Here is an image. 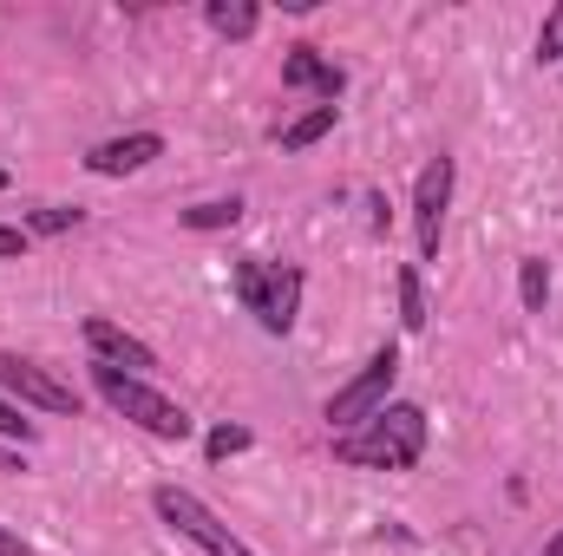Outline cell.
<instances>
[{
    "label": "cell",
    "mask_w": 563,
    "mask_h": 556,
    "mask_svg": "<svg viewBox=\"0 0 563 556\" xmlns=\"http://www.w3.org/2000/svg\"><path fill=\"white\" fill-rule=\"evenodd\" d=\"M420 452H426L420 407H380L367 425H354L334 445V458L341 465H361V471H407V465H420Z\"/></svg>",
    "instance_id": "cell-1"
},
{
    "label": "cell",
    "mask_w": 563,
    "mask_h": 556,
    "mask_svg": "<svg viewBox=\"0 0 563 556\" xmlns=\"http://www.w3.org/2000/svg\"><path fill=\"white\" fill-rule=\"evenodd\" d=\"M236 301H243L269 334H288V327H295V308H301V269H295V263L243 256V263H236Z\"/></svg>",
    "instance_id": "cell-2"
},
{
    "label": "cell",
    "mask_w": 563,
    "mask_h": 556,
    "mask_svg": "<svg viewBox=\"0 0 563 556\" xmlns=\"http://www.w3.org/2000/svg\"><path fill=\"white\" fill-rule=\"evenodd\" d=\"M92 380H99V393L112 400V413H125L132 425H144V432H157V438H184L190 432V413L177 407V400H164L151 380H139V374H119V367H92Z\"/></svg>",
    "instance_id": "cell-3"
},
{
    "label": "cell",
    "mask_w": 563,
    "mask_h": 556,
    "mask_svg": "<svg viewBox=\"0 0 563 556\" xmlns=\"http://www.w3.org/2000/svg\"><path fill=\"white\" fill-rule=\"evenodd\" d=\"M151 504H157V518H164L177 537H190L197 551H210V556H256L236 531H230V524H217V511H210V504H197V498H190V491H177V485H157V498H151Z\"/></svg>",
    "instance_id": "cell-4"
},
{
    "label": "cell",
    "mask_w": 563,
    "mask_h": 556,
    "mask_svg": "<svg viewBox=\"0 0 563 556\" xmlns=\"http://www.w3.org/2000/svg\"><path fill=\"white\" fill-rule=\"evenodd\" d=\"M394 374H400V354H394V347H380V354H374V360H367V367L334 393V400H328V425H341V432H347V425H367V419L387 407Z\"/></svg>",
    "instance_id": "cell-5"
},
{
    "label": "cell",
    "mask_w": 563,
    "mask_h": 556,
    "mask_svg": "<svg viewBox=\"0 0 563 556\" xmlns=\"http://www.w3.org/2000/svg\"><path fill=\"white\" fill-rule=\"evenodd\" d=\"M0 387H7V393H20V400H26V407H40V413H79V393H73L66 380H53L46 367L20 360V354H0Z\"/></svg>",
    "instance_id": "cell-6"
},
{
    "label": "cell",
    "mask_w": 563,
    "mask_h": 556,
    "mask_svg": "<svg viewBox=\"0 0 563 556\" xmlns=\"http://www.w3.org/2000/svg\"><path fill=\"white\" fill-rule=\"evenodd\" d=\"M445 203H452V157H432L420 170V190H413V230H420V256H439V230H445Z\"/></svg>",
    "instance_id": "cell-7"
},
{
    "label": "cell",
    "mask_w": 563,
    "mask_h": 556,
    "mask_svg": "<svg viewBox=\"0 0 563 556\" xmlns=\"http://www.w3.org/2000/svg\"><path fill=\"white\" fill-rule=\"evenodd\" d=\"M86 347L99 354V367H125V374H139V380H144V367H157L139 334H125V327H119V321H106V314H92V321H86Z\"/></svg>",
    "instance_id": "cell-8"
},
{
    "label": "cell",
    "mask_w": 563,
    "mask_h": 556,
    "mask_svg": "<svg viewBox=\"0 0 563 556\" xmlns=\"http://www.w3.org/2000/svg\"><path fill=\"white\" fill-rule=\"evenodd\" d=\"M151 157H164V138L157 132H132V138H112V144H99L86 164L99 170V177H125V170H144Z\"/></svg>",
    "instance_id": "cell-9"
},
{
    "label": "cell",
    "mask_w": 563,
    "mask_h": 556,
    "mask_svg": "<svg viewBox=\"0 0 563 556\" xmlns=\"http://www.w3.org/2000/svg\"><path fill=\"white\" fill-rule=\"evenodd\" d=\"M282 79H288V86H301V92H321L328 105H334V99H341V86H347V79H341V66H328L314 46H295V53L282 59Z\"/></svg>",
    "instance_id": "cell-10"
},
{
    "label": "cell",
    "mask_w": 563,
    "mask_h": 556,
    "mask_svg": "<svg viewBox=\"0 0 563 556\" xmlns=\"http://www.w3.org/2000/svg\"><path fill=\"white\" fill-rule=\"evenodd\" d=\"M203 20H210L223 40H250V33H256V7H250V0H210Z\"/></svg>",
    "instance_id": "cell-11"
},
{
    "label": "cell",
    "mask_w": 563,
    "mask_h": 556,
    "mask_svg": "<svg viewBox=\"0 0 563 556\" xmlns=\"http://www.w3.org/2000/svg\"><path fill=\"white\" fill-rule=\"evenodd\" d=\"M334 132V105H314V112H301L288 132H282V151H308L314 138H328Z\"/></svg>",
    "instance_id": "cell-12"
},
{
    "label": "cell",
    "mask_w": 563,
    "mask_h": 556,
    "mask_svg": "<svg viewBox=\"0 0 563 556\" xmlns=\"http://www.w3.org/2000/svg\"><path fill=\"white\" fill-rule=\"evenodd\" d=\"M518 294H525V308H531V314H544V294H551V269H544L538 256H525V263H518Z\"/></svg>",
    "instance_id": "cell-13"
},
{
    "label": "cell",
    "mask_w": 563,
    "mask_h": 556,
    "mask_svg": "<svg viewBox=\"0 0 563 556\" xmlns=\"http://www.w3.org/2000/svg\"><path fill=\"white\" fill-rule=\"evenodd\" d=\"M236 216H243V203L223 197V203H197V210H184V230H230Z\"/></svg>",
    "instance_id": "cell-14"
},
{
    "label": "cell",
    "mask_w": 563,
    "mask_h": 556,
    "mask_svg": "<svg viewBox=\"0 0 563 556\" xmlns=\"http://www.w3.org/2000/svg\"><path fill=\"white\" fill-rule=\"evenodd\" d=\"M400 321H407V327H426V288H420V269H400Z\"/></svg>",
    "instance_id": "cell-15"
},
{
    "label": "cell",
    "mask_w": 563,
    "mask_h": 556,
    "mask_svg": "<svg viewBox=\"0 0 563 556\" xmlns=\"http://www.w3.org/2000/svg\"><path fill=\"white\" fill-rule=\"evenodd\" d=\"M538 59H563V7H551V20L538 33Z\"/></svg>",
    "instance_id": "cell-16"
},
{
    "label": "cell",
    "mask_w": 563,
    "mask_h": 556,
    "mask_svg": "<svg viewBox=\"0 0 563 556\" xmlns=\"http://www.w3.org/2000/svg\"><path fill=\"white\" fill-rule=\"evenodd\" d=\"M243 445H250L243 425H217V432H210V458H230V452H243Z\"/></svg>",
    "instance_id": "cell-17"
},
{
    "label": "cell",
    "mask_w": 563,
    "mask_h": 556,
    "mask_svg": "<svg viewBox=\"0 0 563 556\" xmlns=\"http://www.w3.org/2000/svg\"><path fill=\"white\" fill-rule=\"evenodd\" d=\"M0 438H20V445L33 438V419H20L13 407H7V400H0Z\"/></svg>",
    "instance_id": "cell-18"
},
{
    "label": "cell",
    "mask_w": 563,
    "mask_h": 556,
    "mask_svg": "<svg viewBox=\"0 0 563 556\" xmlns=\"http://www.w3.org/2000/svg\"><path fill=\"white\" fill-rule=\"evenodd\" d=\"M79 223V210H40L33 216V230H46V236H59V230H73Z\"/></svg>",
    "instance_id": "cell-19"
},
{
    "label": "cell",
    "mask_w": 563,
    "mask_h": 556,
    "mask_svg": "<svg viewBox=\"0 0 563 556\" xmlns=\"http://www.w3.org/2000/svg\"><path fill=\"white\" fill-rule=\"evenodd\" d=\"M13 256H26V230H7L0 223V263H13Z\"/></svg>",
    "instance_id": "cell-20"
},
{
    "label": "cell",
    "mask_w": 563,
    "mask_h": 556,
    "mask_svg": "<svg viewBox=\"0 0 563 556\" xmlns=\"http://www.w3.org/2000/svg\"><path fill=\"white\" fill-rule=\"evenodd\" d=\"M0 556H26V544H20L13 531H0Z\"/></svg>",
    "instance_id": "cell-21"
},
{
    "label": "cell",
    "mask_w": 563,
    "mask_h": 556,
    "mask_svg": "<svg viewBox=\"0 0 563 556\" xmlns=\"http://www.w3.org/2000/svg\"><path fill=\"white\" fill-rule=\"evenodd\" d=\"M0 471H20V458H13V452H0Z\"/></svg>",
    "instance_id": "cell-22"
},
{
    "label": "cell",
    "mask_w": 563,
    "mask_h": 556,
    "mask_svg": "<svg viewBox=\"0 0 563 556\" xmlns=\"http://www.w3.org/2000/svg\"><path fill=\"white\" fill-rule=\"evenodd\" d=\"M544 556H563V531H558V537H551V551H544Z\"/></svg>",
    "instance_id": "cell-23"
},
{
    "label": "cell",
    "mask_w": 563,
    "mask_h": 556,
    "mask_svg": "<svg viewBox=\"0 0 563 556\" xmlns=\"http://www.w3.org/2000/svg\"><path fill=\"white\" fill-rule=\"evenodd\" d=\"M0 190H7V170H0Z\"/></svg>",
    "instance_id": "cell-24"
}]
</instances>
